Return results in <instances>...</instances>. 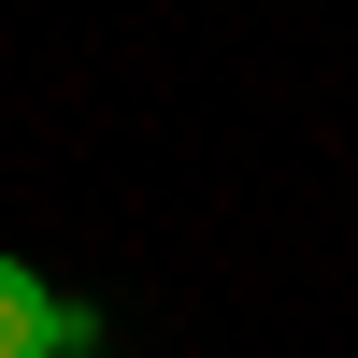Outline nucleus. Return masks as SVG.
Returning a JSON list of instances; mask_svg holds the SVG:
<instances>
[{
    "label": "nucleus",
    "mask_w": 358,
    "mask_h": 358,
    "mask_svg": "<svg viewBox=\"0 0 358 358\" xmlns=\"http://www.w3.org/2000/svg\"><path fill=\"white\" fill-rule=\"evenodd\" d=\"M72 344H101V315L57 301L29 258H0V358H72Z\"/></svg>",
    "instance_id": "f257e3e1"
},
{
    "label": "nucleus",
    "mask_w": 358,
    "mask_h": 358,
    "mask_svg": "<svg viewBox=\"0 0 358 358\" xmlns=\"http://www.w3.org/2000/svg\"><path fill=\"white\" fill-rule=\"evenodd\" d=\"M72 358H115V344H72Z\"/></svg>",
    "instance_id": "f03ea898"
}]
</instances>
